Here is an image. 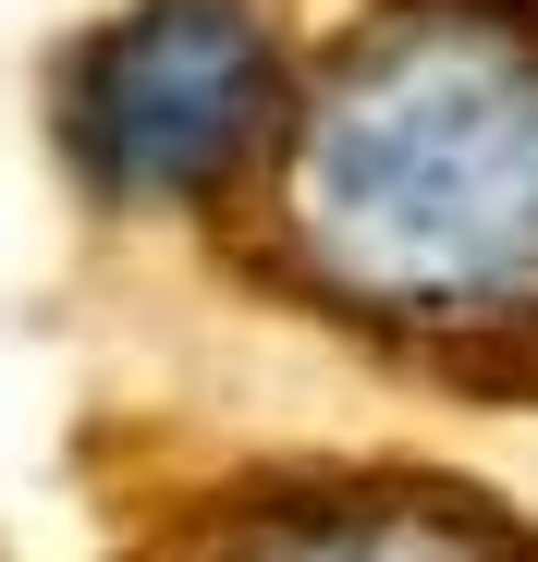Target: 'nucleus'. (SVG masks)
I'll return each mask as SVG.
<instances>
[{"label":"nucleus","mask_w":538,"mask_h":562,"mask_svg":"<svg viewBox=\"0 0 538 562\" xmlns=\"http://www.w3.org/2000/svg\"><path fill=\"white\" fill-rule=\"evenodd\" d=\"M282 111H294V74L257 0H135L61 74V147L123 209H184L257 171Z\"/></svg>","instance_id":"f03ea898"},{"label":"nucleus","mask_w":538,"mask_h":562,"mask_svg":"<svg viewBox=\"0 0 538 562\" xmlns=\"http://www.w3.org/2000/svg\"><path fill=\"white\" fill-rule=\"evenodd\" d=\"M147 562H538V526L490 514L453 477L392 464H318V477H245Z\"/></svg>","instance_id":"7ed1b4c3"},{"label":"nucleus","mask_w":538,"mask_h":562,"mask_svg":"<svg viewBox=\"0 0 538 562\" xmlns=\"http://www.w3.org/2000/svg\"><path fill=\"white\" fill-rule=\"evenodd\" d=\"M257 269L404 367L538 392V13L404 0L355 25L257 159Z\"/></svg>","instance_id":"f257e3e1"}]
</instances>
